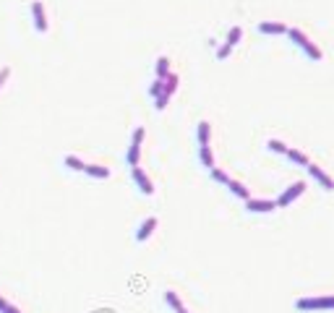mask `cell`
Instances as JSON below:
<instances>
[{
	"instance_id": "obj_1",
	"label": "cell",
	"mask_w": 334,
	"mask_h": 313,
	"mask_svg": "<svg viewBox=\"0 0 334 313\" xmlns=\"http://www.w3.org/2000/svg\"><path fill=\"white\" fill-rule=\"evenodd\" d=\"M287 37H290V42H295L298 47H301V50H303V52L311 57V60H316V63H321V60H324V52L319 50V44H314V42H311V39L306 37V34H303L301 29H287Z\"/></svg>"
},
{
	"instance_id": "obj_2",
	"label": "cell",
	"mask_w": 334,
	"mask_h": 313,
	"mask_svg": "<svg viewBox=\"0 0 334 313\" xmlns=\"http://www.w3.org/2000/svg\"><path fill=\"white\" fill-rule=\"evenodd\" d=\"M298 311H334V295H324V298H301L295 303Z\"/></svg>"
},
{
	"instance_id": "obj_3",
	"label": "cell",
	"mask_w": 334,
	"mask_h": 313,
	"mask_svg": "<svg viewBox=\"0 0 334 313\" xmlns=\"http://www.w3.org/2000/svg\"><path fill=\"white\" fill-rule=\"evenodd\" d=\"M144 136H146V131L141 128H136L133 131V136H131V146H128V154H125V162H128L131 167H139V159H141V144H144Z\"/></svg>"
},
{
	"instance_id": "obj_4",
	"label": "cell",
	"mask_w": 334,
	"mask_h": 313,
	"mask_svg": "<svg viewBox=\"0 0 334 313\" xmlns=\"http://www.w3.org/2000/svg\"><path fill=\"white\" fill-rule=\"evenodd\" d=\"M303 193H306V183L298 180V183H293V185H287V188L282 191V196H280L274 204H277V209H285V206H290L295 199H301Z\"/></svg>"
},
{
	"instance_id": "obj_5",
	"label": "cell",
	"mask_w": 334,
	"mask_h": 313,
	"mask_svg": "<svg viewBox=\"0 0 334 313\" xmlns=\"http://www.w3.org/2000/svg\"><path fill=\"white\" fill-rule=\"evenodd\" d=\"M306 170H308V175L314 178V180H316V183H319L324 191H334V178H332V175H327V172L321 170L319 165H314V162H308V165H306Z\"/></svg>"
},
{
	"instance_id": "obj_6",
	"label": "cell",
	"mask_w": 334,
	"mask_h": 313,
	"mask_svg": "<svg viewBox=\"0 0 334 313\" xmlns=\"http://www.w3.org/2000/svg\"><path fill=\"white\" fill-rule=\"evenodd\" d=\"M131 178H133L136 185H139V191L144 196H152L154 193V185H152V180H149V175H146L141 167H131Z\"/></svg>"
},
{
	"instance_id": "obj_7",
	"label": "cell",
	"mask_w": 334,
	"mask_h": 313,
	"mask_svg": "<svg viewBox=\"0 0 334 313\" xmlns=\"http://www.w3.org/2000/svg\"><path fill=\"white\" fill-rule=\"evenodd\" d=\"M31 16H34V29H37L39 34L47 31V16H44V5L39 3V0L31 3Z\"/></svg>"
},
{
	"instance_id": "obj_8",
	"label": "cell",
	"mask_w": 334,
	"mask_h": 313,
	"mask_svg": "<svg viewBox=\"0 0 334 313\" xmlns=\"http://www.w3.org/2000/svg\"><path fill=\"white\" fill-rule=\"evenodd\" d=\"M246 209H248V212H253V214H269V212L277 209V204L267 201V199H248L246 201Z\"/></svg>"
},
{
	"instance_id": "obj_9",
	"label": "cell",
	"mask_w": 334,
	"mask_h": 313,
	"mask_svg": "<svg viewBox=\"0 0 334 313\" xmlns=\"http://www.w3.org/2000/svg\"><path fill=\"white\" fill-rule=\"evenodd\" d=\"M154 227H157V217H146L144 222L139 225V230H136V240H139V243L149 240V235L154 233Z\"/></svg>"
},
{
	"instance_id": "obj_10",
	"label": "cell",
	"mask_w": 334,
	"mask_h": 313,
	"mask_svg": "<svg viewBox=\"0 0 334 313\" xmlns=\"http://www.w3.org/2000/svg\"><path fill=\"white\" fill-rule=\"evenodd\" d=\"M259 31L261 34H287V26L282 24V21H261Z\"/></svg>"
},
{
	"instance_id": "obj_11",
	"label": "cell",
	"mask_w": 334,
	"mask_h": 313,
	"mask_svg": "<svg viewBox=\"0 0 334 313\" xmlns=\"http://www.w3.org/2000/svg\"><path fill=\"white\" fill-rule=\"evenodd\" d=\"M227 188H230V193H233V196H238V199H243V201L251 199V191L240 180H227Z\"/></svg>"
},
{
	"instance_id": "obj_12",
	"label": "cell",
	"mask_w": 334,
	"mask_h": 313,
	"mask_svg": "<svg viewBox=\"0 0 334 313\" xmlns=\"http://www.w3.org/2000/svg\"><path fill=\"white\" fill-rule=\"evenodd\" d=\"M165 303H167L172 311H175V313H188V308L183 306V300H180L175 293H172V290H167V293H165Z\"/></svg>"
},
{
	"instance_id": "obj_13",
	"label": "cell",
	"mask_w": 334,
	"mask_h": 313,
	"mask_svg": "<svg viewBox=\"0 0 334 313\" xmlns=\"http://www.w3.org/2000/svg\"><path fill=\"white\" fill-rule=\"evenodd\" d=\"M196 136H199V146H209V136H212V125L209 120H201L199 128H196Z\"/></svg>"
},
{
	"instance_id": "obj_14",
	"label": "cell",
	"mask_w": 334,
	"mask_h": 313,
	"mask_svg": "<svg viewBox=\"0 0 334 313\" xmlns=\"http://www.w3.org/2000/svg\"><path fill=\"white\" fill-rule=\"evenodd\" d=\"M285 157L290 159L293 165H301V167H306L308 162H311V159H308V157H306L303 152H298V149H293V146H290V149H287V152H285Z\"/></svg>"
},
{
	"instance_id": "obj_15",
	"label": "cell",
	"mask_w": 334,
	"mask_h": 313,
	"mask_svg": "<svg viewBox=\"0 0 334 313\" xmlns=\"http://www.w3.org/2000/svg\"><path fill=\"white\" fill-rule=\"evenodd\" d=\"M84 172H86V175H91V178H99V180L110 178V167H102V165H86Z\"/></svg>"
},
{
	"instance_id": "obj_16",
	"label": "cell",
	"mask_w": 334,
	"mask_h": 313,
	"mask_svg": "<svg viewBox=\"0 0 334 313\" xmlns=\"http://www.w3.org/2000/svg\"><path fill=\"white\" fill-rule=\"evenodd\" d=\"M199 159H201V165L204 167H214V154H212V149L209 146H199Z\"/></svg>"
},
{
	"instance_id": "obj_17",
	"label": "cell",
	"mask_w": 334,
	"mask_h": 313,
	"mask_svg": "<svg viewBox=\"0 0 334 313\" xmlns=\"http://www.w3.org/2000/svg\"><path fill=\"white\" fill-rule=\"evenodd\" d=\"M267 149H269V152H274V154H285L290 146H287L285 141H280V138H269V141H267Z\"/></svg>"
},
{
	"instance_id": "obj_18",
	"label": "cell",
	"mask_w": 334,
	"mask_h": 313,
	"mask_svg": "<svg viewBox=\"0 0 334 313\" xmlns=\"http://www.w3.org/2000/svg\"><path fill=\"white\" fill-rule=\"evenodd\" d=\"M167 73H170V60L162 55V57H157V78H167Z\"/></svg>"
},
{
	"instance_id": "obj_19",
	"label": "cell",
	"mask_w": 334,
	"mask_h": 313,
	"mask_svg": "<svg viewBox=\"0 0 334 313\" xmlns=\"http://www.w3.org/2000/svg\"><path fill=\"white\" fill-rule=\"evenodd\" d=\"M63 162H65V167H71V170H76V172H84V167H86L84 162L76 157V154H65V159H63Z\"/></svg>"
},
{
	"instance_id": "obj_20",
	"label": "cell",
	"mask_w": 334,
	"mask_h": 313,
	"mask_svg": "<svg viewBox=\"0 0 334 313\" xmlns=\"http://www.w3.org/2000/svg\"><path fill=\"white\" fill-rule=\"evenodd\" d=\"M240 39H243V29H240V26H233V29L227 31V42H225V44H230V47H235V44H238Z\"/></svg>"
},
{
	"instance_id": "obj_21",
	"label": "cell",
	"mask_w": 334,
	"mask_h": 313,
	"mask_svg": "<svg viewBox=\"0 0 334 313\" xmlns=\"http://www.w3.org/2000/svg\"><path fill=\"white\" fill-rule=\"evenodd\" d=\"M175 89H178V76L170 71V73H167V78H165V89H162V91L172 97V91H175Z\"/></svg>"
},
{
	"instance_id": "obj_22",
	"label": "cell",
	"mask_w": 334,
	"mask_h": 313,
	"mask_svg": "<svg viewBox=\"0 0 334 313\" xmlns=\"http://www.w3.org/2000/svg\"><path fill=\"white\" fill-rule=\"evenodd\" d=\"M162 89H165V81H162V78H154V81H152V86H149V94L157 99L159 94H162Z\"/></svg>"
},
{
	"instance_id": "obj_23",
	"label": "cell",
	"mask_w": 334,
	"mask_h": 313,
	"mask_svg": "<svg viewBox=\"0 0 334 313\" xmlns=\"http://www.w3.org/2000/svg\"><path fill=\"white\" fill-rule=\"evenodd\" d=\"M209 175H212V180L222 183V185H227V180H230V178H227V172H222L220 167H212V170H209Z\"/></svg>"
},
{
	"instance_id": "obj_24",
	"label": "cell",
	"mask_w": 334,
	"mask_h": 313,
	"mask_svg": "<svg viewBox=\"0 0 334 313\" xmlns=\"http://www.w3.org/2000/svg\"><path fill=\"white\" fill-rule=\"evenodd\" d=\"M167 102H170V94H165V91H162V94H159V97L154 99V107H157L159 112H162V110L167 107Z\"/></svg>"
},
{
	"instance_id": "obj_25",
	"label": "cell",
	"mask_w": 334,
	"mask_h": 313,
	"mask_svg": "<svg viewBox=\"0 0 334 313\" xmlns=\"http://www.w3.org/2000/svg\"><path fill=\"white\" fill-rule=\"evenodd\" d=\"M0 313H21L13 303H8V300H3V298H0Z\"/></svg>"
},
{
	"instance_id": "obj_26",
	"label": "cell",
	"mask_w": 334,
	"mask_h": 313,
	"mask_svg": "<svg viewBox=\"0 0 334 313\" xmlns=\"http://www.w3.org/2000/svg\"><path fill=\"white\" fill-rule=\"evenodd\" d=\"M230 52H233V47H230V44H222V47H217V60H227Z\"/></svg>"
},
{
	"instance_id": "obj_27",
	"label": "cell",
	"mask_w": 334,
	"mask_h": 313,
	"mask_svg": "<svg viewBox=\"0 0 334 313\" xmlns=\"http://www.w3.org/2000/svg\"><path fill=\"white\" fill-rule=\"evenodd\" d=\"M8 76H10V68H3V71H0V86L8 81Z\"/></svg>"
}]
</instances>
